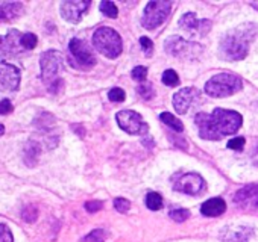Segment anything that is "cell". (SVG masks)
I'll use <instances>...</instances> for the list:
<instances>
[{"instance_id": "cell-3", "label": "cell", "mask_w": 258, "mask_h": 242, "mask_svg": "<svg viewBox=\"0 0 258 242\" xmlns=\"http://www.w3.org/2000/svg\"><path fill=\"white\" fill-rule=\"evenodd\" d=\"M40 67H41V80L46 83L47 89L53 94H56L64 82L59 77L61 71L64 70V61L62 55L58 50H47L40 58Z\"/></svg>"}, {"instance_id": "cell-7", "label": "cell", "mask_w": 258, "mask_h": 242, "mask_svg": "<svg viewBox=\"0 0 258 242\" xmlns=\"http://www.w3.org/2000/svg\"><path fill=\"white\" fill-rule=\"evenodd\" d=\"M115 119L120 129H123L129 135H146L149 132L148 123H145L143 116L136 110H131V109L120 110L117 112Z\"/></svg>"}, {"instance_id": "cell-28", "label": "cell", "mask_w": 258, "mask_h": 242, "mask_svg": "<svg viewBox=\"0 0 258 242\" xmlns=\"http://www.w3.org/2000/svg\"><path fill=\"white\" fill-rule=\"evenodd\" d=\"M114 207H115L117 212L126 213L129 210V207H131V203H129V200H126V198H115L114 200Z\"/></svg>"}, {"instance_id": "cell-12", "label": "cell", "mask_w": 258, "mask_h": 242, "mask_svg": "<svg viewBox=\"0 0 258 242\" xmlns=\"http://www.w3.org/2000/svg\"><path fill=\"white\" fill-rule=\"evenodd\" d=\"M20 85V70L13 64L0 62V91L11 92L19 89Z\"/></svg>"}, {"instance_id": "cell-22", "label": "cell", "mask_w": 258, "mask_h": 242, "mask_svg": "<svg viewBox=\"0 0 258 242\" xmlns=\"http://www.w3.org/2000/svg\"><path fill=\"white\" fill-rule=\"evenodd\" d=\"M99 8H100L102 14H105L106 17H111V19H115L117 14H118L117 7L112 2H108V0H103V2H100Z\"/></svg>"}, {"instance_id": "cell-37", "label": "cell", "mask_w": 258, "mask_h": 242, "mask_svg": "<svg viewBox=\"0 0 258 242\" xmlns=\"http://www.w3.org/2000/svg\"><path fill=\"white\" fill-rule=\"evenodd\" d=\"M252 161H253V164H255V165L258 167V146H256V149H255V152H253Z\"/></svg>"}, {"instance_id": "cell-29", "label": "cell", "mask_w": 258, "mask_h": 242, "mask_svg": "<svg viewBox=\"0 0 258 242\" xmlns=\"http://www.w3.org/2000/svg\"><path fill=\"white\" fill-rule=\"evenodd\" d=\"M0 242H14L13 233L7 224H0Z\"/></svg>"}, {"instance_id": "cell-5", "label": "cell", "mask_w": 258, "mask_h": 242, "mask_svg": "<svg viewBox=\"0 0 258 242\" xmlns=\"http://www.w3.org/2000/svg\"><path fill=\"white\" fill-rule=\"evenodd\" d=\"M93 44L96 50H99V53H102L109 59L120 56L123 50V43L120 35L111 28H99L93 35Z\"/></svg>"}, {"instance_id": "cell-6", "label": "cell", "mask_w": 258, "mask_h": 242, "mask_svg": "<svg viewBox=\"0 0 258 242\" xmlns=\"http://www.w3.org/2000/svg\"><path fill=\"white\" fill-rule=\"evenodd\" d=\"M69 52L73 67L79 70H90L96 65V56L85 41L73 38L69 43Z\"/></svg>"}, {"instance_id": "cell-2", "label": "cell", "mask_w": 258, "mask_h": 242, "mask_svg": "<svg viewBox=\"0 0 258 242\" xmlns=\"http://www.w3.org/2000/svg\"><path fill=\"white\" fill-rule=\"evenodd\" d=\"M258 32V26L246 23L226 32L220 41V55L228 61H240L247 55L249 44Z\"/></svg>"}, {"instance_id": "cell-36", "label": "cell", "mask_w": 258, "mask_h": 242, "mask_svg": "<svg viewBox=\"0 0 258 242\" xmlns=\"http://www.w3.org/2000/svg\"><path fill=\"white\" fill-rule=\"evenodd\" d=\"M102 206H103V203H102V201H97V200H94V201H88V203H85V210H87V212H90V213H94V212L100 210V209H102Z\"/></svg>"}, {"instance_id": "cell-17", "label": "cell", "mask_w": 258, "mask_h": 242, "mask_svg": "<svg viewBox=\"0 0 258 242\" xmlns=\"http://www.w3.org/2000/svg\"><path fill=\"white\" fill-rule=\"evenodd\" d=\"M252 236V228L247 225H228L222 230L220 237L225 242H246Z\"/></svg>"}, {"instance_id": "cell-31", "label": "cell", "mask_w": 258, "mask_h": 242, "mask_svg": "<svg viewBox=\"0 0 258 242\" xmlns=\"http://www.w3.org/2000/svg\"><path fill=\"white\" fill-rule=\"evenodd\" d=\"M108 97H109L111 101H123L124 97H126V94H124V91L121 88H112L108 92Z\"/></svg>"}, {"instance_id": "cell-16", "label": "cell", "mask_w": 258, "mask_h": 242, "mask_svg": "<svg viewBox=\"0 0 258 242\" xmlns=\"http://www.w3.org/2000/svg\"><path fill=\"white\" fill-rule=\"evenodd\" d=\"M179 26L190 34L205 35L211 29V22L210 20H198L193 13H187L179 19Z\"/></svg>"}, {"instance_id": "cell-39", "label": "cell", "mask_w": 258, "mask_h": 242, "mask_svg": "<svg viewBox=\"0 0 258 242\" xmlns=\"http://www.w3.org/2000/svg\"><path fill=\"white\" fill-rule=\"evenodd\" d=\"M4 134H5V128L0 125V135H4Z\"/></svg>"}, {"instance_id": "cell-32", "label": "cell", "mask_w": 258, "mask_h": 242, "mask_svg": "<svg viewBox=\"0 0 258 242\" xmlns=\"http://www.w3.org/2000/svg\"><path fill=\"white\" fill-rule=\"evenodd\" d=\"M133 77H134L136 80H139V82L146 80V77H148V68H146V67H142V65L136 67V68L133 70Z\"/></svg>"}, {"instance_id": "cell-34", "label": "cell", "mask_w": 258, "mask_h": 242, "mask_svg": "<svg viewBox=\"0 0 258 242\" xmlns=\"http://www.w3.org/2000/svg\"><path fill=\"white\" fill-rule=\"evenodd\" d=\"M13 110V103L10 98H2L0 100V115H7Z\"/></svg>"}, {"instance_id": "cell-38", "label": "cell", "mask_w": 258, "mask_h": 242, "mask_svg": "<svg viewBox=\"0 0 258 242\" xmlns=\"http://www.w3.org/2000/svg\"><path fill=\"white\" fill-rule=\"evenodd\" d=\"M250 7H252L253 10H256V11H258V2H250Z\"/></svg>"}, {"instance_id": "cell-24", "label": "cell", "mask_w": 258, "mask_h": 242, "mask_svg": "<svg viewBox=\"0 0 258 242\" xmlns=\"http://www.w3.org/2000/svg\"><path fill=\"white\" fill-rule=\"evenodd\" d=\"M163 83L167 86H176L179 83V77L176 74V71L173 70H166L163 73Z\"/></svg>"}, {"instance_id": "cell-14", "label": "cell", "mask_w": 258, "mask_h": 242, "mask_svg": "<svg viewBox=\"0 0 258 242\" xmlns=\"http://www.w3.org/2000/svg\"><path fill=\"white\" fill-rule=\"evenodd\" d=\"M201 97L199 91L196 88H182L173 95V106L178 113H185L188 107Z\"/></svg>"}, {"instance_id": "cell-11", "label": "cell", "mask_w": 258, "mask_h": 242, "mask_svg": "<svg viewBox=\"0 0 258 242\" xmlns=\"http://www.w3.org/2000/svg\"><path fill=\"white\" fill-rule=\"evenodd\" d=\"M23 34L17 29H11L7 35L0 37V59H13L25 53L22 46Z\"/></svg>"}, {"instance_id": "cell-35", "label": "cell", "mask_w": 258, "mask_h": 242, "mask_svg": "<svg viewBox=\"0 0 258 242\" xmlns=\"http://www.w3.org/2000/svg\"><path fill=\"white\" fill-rule=\"evenodd\" d=\"M140 44H142V47H143V50H145L146 55H151V53H152V50H154V43L151 41V38L142 37V38H140Z\"/></svg>"}, {"instance_id": "cell-26", "label": "cell", "mask_w": 258, "mask_h": 242, "mask_svg": "<svg viewBox=\"0 0 258 242\" xmlns=\"http://www.w3.org/2000/svg\"><path fill=\"white\" fill-rule=\"evenodd\" d=\"M37 216H38V209L35 206H28L22 212V218L28 222H34L37 219Z\"/></svg>"}, {"instance_id": "cell-4", "label": "cell", "mask_w": 258, "mask_h": 242, "mask_svg": "<svg viewBox=\"0 0 258 242\" xmlns=\"http://www.w3.org/2000/svg\"><path fill=\"white\" fill-rule=\"evenodd\" d=\"M241 79L232 73H219L205 83V92L211 97H228L241 89Z\"/></svg>"}, {"instance_id": "cell-27", "label": "cell", "mask_w": 258, "mask_h": 242, "mask_svg": "<svg viewBox=\"0 0 258 242\" xmlns=\"http://www.w3.org/2000/svg\"><path fill=\"white\" fill-rule=\"evenodd\" d=\"M105 240V231L103 230H93L90 234L84 237V242H103Z\"/></svg>"}, {"instance_id": "cell-20", "label": "cell", "mask_w": 258, "mask_h": 242, "mask_svg": "<svg viewBox=\"0 0 258 242\" xmlns=\"http://www.w3.org/2000/svg\"><path fill=\"white\" fill-rule=\"evenodd\" d=\"M160 118H161V121H163V123H164L166 126L172 128L173 131H176V132H182V131H184L182 123H181V121H179L175 115H172L170 112H163V113L160 115Z\"/></svg>"}, {"instance_id": "cell-15", "label": "cell", "mask_w": 258, "mask_h": 242, "mask_svg": "<svg viewBox=\"0 0 258 242\" xmlns=\"http://www.w3.org/2000/svg\"><path fill=\"white\" fill-rule=\"evenodd\" d=\"M234 203L243 209L258 207V185H246L234 195Z\"/></svg>"}, {"instance_id": "cell-30", "label": "cell", "mask_w": 258, "mask_h": 242, "mask_svg": "<svg viewBox=\"0 0 258 242\" xmlns=\"http://www.w3.org/2000/svg\"><path fill=\"white\" fill-rule=\"evenodd\" d=\"M139 92H140V95L143 97V98H146V100H149V98H152L154 97V94H155V91H154V86L151 85V83H143V85H140L139 86Z\"/></svg>"}, {"instance_id": "cell-25", "label": "cell", "mask_w": 258, "mask_h": 242, "mask_svg": "<svg viewBox=\"0 0 258 242\" xmlns=\"http://www.w3.org/2000/svg\"><path fill=\"white\" fill-rule=\"evenodd\" d=\"M169 216L176 222H184L190 216V210H187V209H173V210L169 212Z\"/></svg>"}, {"instance_id": "cell-8", "label": "cell", "mask_w": 258, "mask_h": 242, "mask_svg": "<svg viewBox=\"0 0 258 242\" xmlns=\"http://www.w3.org/2000/svg\"><path fill=\"white\" fill-rule=\"evenodd\" d=\"M172 11V2H149L142 17V25L146 29H155L161 26Z\"/></svg>"}, {"instance_id": "cell-1", "label": "cell", "mask_w": 258, "mask_h": 242, "mask_svg": "<svg viewBox=\"0 0 258 242\" xmlns=\"http://www.w3.org/2000/svg\"><path fill=\"white\" fill-rule=\"evenodd\" d=\"M199 135L204 140L219 141L226 135L235 134L243 123V118L238 112L217 107L211 113L199 112L195 118Z\"/></svg>"}, {"instance_id": "cell-9", "label": "cell", "mask_w": 258, "mask_h": 242, "mask_svg": "<svg viewBox=\"0 0 258 242\" xmlns=\"http://www.w3.org/2000/svg\"><path fill=\"white\" fill-rule=\"evenodd\" d=\"M164 49L169 55L176 58H185V59H195L202 53V46L187 41L181 37H170L164 43Z\"/></svg>"}, {"instance_id": "cell-21", "label": "cell", "mask_w": 258, "mask_h": 242, "mask_svg": "<svg viewBox=\"0 0 258 242\" xmlns=\"http://www.w3.org/2000/svg\"><path fill=\"white\" fill-rule=\"evenodd\" d=\"M146 206L151 210H160L163 207V198L158 192H149L146 195Z\"/></svg>"}, {"instance_id": "cell-18", "label": "cell", "mask_w": 258, "mask_h": 242, "mask_svg": "<svg viewBox=\"0 0 258 242\" xmlns=\"http://www.w3.org/2000/svg\"><path fill=\"white\" fill-rule=\"evenodd\" d=\"M25 7L20 2H5L0 4V22H10L22 16Z\"/></svg>"}, {"instance_id": "cell-10", "label": "cell", "mask_w": 258, "mask_h": 242, "mask_svg": "<svg viewBox=\"0 0 258 242\" xmlns=\"http://www.w3.org/2000/svg\"><path fill=\"white\" fill-rule=\"evenodd\" d=\"M205 180L198 173H184L173 177V189L188 195H198L204 191Z\"/></svg>"}, {"instance_id": "cell-23", "label": "cell", "mask_w": 258, "mask_h": 242, "mask_svg": "<svg viewBox=\"0 0 258 242\" xmlns=\"http://www.w3.org/2000/svg\"><path fill=\"white\" fill-rule=\"evenodd\" d=\"M37 43H38V38H37L35 34H31V32L23 34V37H22V46H23V49H25L26 52L34 50L35 46H37Z\"/></svg>"}, {"instance_id": "cell-19", "label": "cell", "mask_w": 258, "mask_h": 242, "mask_svg": "<svg viewBox=\"0 0 258 242\" xmlns=\"http://www.w3.org/2000/svg\"><path fill=\"white\" fill-rule=\"evenodd\" d=\"M226 210V203L222 198H210L201 206V212L205 216H219Z\"/></svg>"}, {"instance_id": "cell-33", "label": "cell", "mask_w": 258, "mask_h": 242, "mask_svg": "<svg viewBox=\"0 0 258 242\" xmlns=\"http://www.w3.org/2000/svg\"><path fill=\"white\" fill-rule=\"evenodd\" d=\"M244 138H241V137H235V138H232V140H229V143H228V149H231V150H243V147H244Z\"/></svg>"}, {"instance_id": "cell-13", "label": "cell", "mask_w": 258, "mask_h": 242, "mask_svg": "<svg viewBox=\"0 0 258 242\" xmlns=\"http://www.w3.org/2000/svg\"><path fill=\"white\" fill-rule=\"evenodd\" d=\"M88 8H90L88 0H79V2L67 0V2L61 4V16L70 23H78Z\"/></svg>"}]
</instances>
